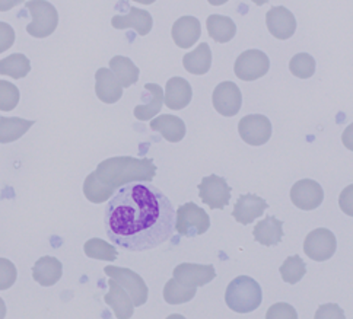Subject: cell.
Instances as JSON below:
<instances>
[{
	"mask_svg": "<svg viewBox=\"0 0 353 319\" xmlns=\"http://www.w3.org/2000/svg\"><path fill=\"white\" fill-rule=\"evenodd\" d=\"M32 18L27 25V32L34 38H46L52 35L59 25L57 9L47 0H31L25 5Z\"/></svg>",
	"mask_w": 353,
	"mask_h": 319,
	"instance_id": "cell-4",
	"label": "cell"
},
{
	"mask_svg": "<svg viewBox=\"0 0 353 319\" xmlns=\"http://www.w3.org/2000/svg\"><path fill=\"white\" fill-rule=\"evenodd\" d=\"M206 27L209 37L219 44L230 43L236 34L235 22L223 15H210L206 21Z\"/></svg>",
	"mask_w": 353,
	"mask_h": 319,
	"instance_id": "cell-26",
	"label": "cell"
},
{
	"mask_svg": "<svg viewBox=\"0 0 353 319\" xmlns=\"http://www.w3.org/2000/svg\"><path fill=\"white\" fill-rule=\"evenodd\" d=\"M212 102L215 110L223 117H234L241 110L243 95L234 82L219 83L212 95Z\"/></svg>",
	"mask_w": 353,
	"mask_h": 319,
	"instance_id": "cell-11",
	"label": "cell"
},
{
	"mask_svg": "<svg viewBox=\"0 0 353 319\" xmlns=\"http://www.w3.org/2000/svg\"><path fill=\"white\" fill-rule=\"evenodd\" d=\"M97 178L105 187L117 189L132 183H150L157 175V165L152 159L132 156L110 158L101 162L95 171Z\"/></svg>",
	"mask_w": 353,
	"mask_h": 319,
	"instance_id": "cell-2",
	"label": "cell"
},
{
	"mask_svg": "<svg viewBox=\"0 0 353 319\" xmlns=\"http://www.w3.org/2000/svg\"><path fill=\"white\" fill-rule=\"evenodd\" d=\"M197 287H188L176 282L175 278H171L163 287V299L168 305H181L190 302L196 296Z\"/></svg>",
	"mask_w": 353,
	"mask_h": 319,
	"instance_id": "cell-30",
	"label": "cell"
},
{
	"mask_svg": "<svg viewBox=\"0 0 353 319\" xmlns=\"http://www.w3.org/2000/svg\"><path fill=\"white\" fill-rule=\"evenodd\" d=\"M15 43V31L6 22H0V54Z\"/></svg>",
	"mask_w": 353,
	"mask_h": 319,
	"instance_id": "cell-38",
	"label": "cell"
},
{
	"mask_svg": "<svg viewBox=\"0 0 353 319\" xmlns=\"http://www.w3.org/2000/svg\"><path fill=\"white\" fill-rule=\"evenodd\" d=\"M18 277V271L15 264L6 260L0 258V290H8L15 285Z\"/></svg>",
	"mask_w": 353,
	"mask_h": 319,
	"instance_id": "cell-36",
	"label": "cell"
},
{
	"mask_svg": "<svg viewBox=\"0 0 353 319\" xmlns=\"http://www.w3.org/2000/svg\"><path fill=\"white\" fill-rule=\"evenodd\" d=\"M339 206L342 209V212L350 218H353V184L347 185L343 188L342 193H340L339 197Z\"/></svg>",
	"mask_w": 353,
	"mask_h": 319,
	"instance_id": "cell-39",
	"label": "cell"
},
{
	"mask_svg": "<svg viewBox=\"0 0 353 319\" xmlns=\"http://www.w3.org/2000/svg\"><path fill=\"white\" fill-rule=\"evenodd\" d=\"M19 89L6 81H0V111H12L19 104Z\"/></svg>",
	"mask_w": 353,
	"mask_h": 319,
	"instance_id": "cell-35",
	"label": "cell"
},
{
	"mask_svg": "<svg viewBox=\"0 0 353 319\" xmlns=\"http://www.w3.org/2000/svg\"><path fill=\"white\" fill-rule=\"evenodd\" d=\"M111 25L116 30H134L139 35H148L154 27V19L148 10L130 8L128 15H116L111 19Z\"/></svg>",
	"mask_w": 353,
	"mask_h": 319,
	"instance_id": "cell-18",
	"label": "cell"
},
{
	"mask_svg": "<svg viewBox=\"0 0 353 319\" xmlns=\"http://www.w3.org/2000/svg\"><path fill=\"white\" fill-rule=\"evenodd\" d=\"M31 72V63L27 56L21 53L10 54L0 60V74L10 76L14 79H23Z\"/></svg>",
	"mask_w": 353,
	"mask_h": 319,
	"instance_id": "cell-29",
	"label": "cell"
},
{
	"mask_svg": "<svg viewBox=\"0 0 353 319\" xmlns=\"http://www.w3.org/2000/svg\"><path fill=\"white\" fill-rule=\"evenodd\" d=\"M110 291L104 296L105 303L114 311L116 318L119 319H129L133 316L134 312V303L130 295L125 291L116 280H108Z\"/></svg>",
	"mask_w": 353,
	"mask_h": 319,
	"instance_id": "cell-20",
	"label": "cell"
},
{
	"mask_svg": "<svg viewBox=\"0 0 353 319\" xmlns=\"http://www.w3.org/2000/svg\"><path fill=\"white\" fill-rule=\"evenodd\" d=\"M193 98V89L192 85L188 83L184 78H171L167 82L165 92H163V102L170 110L180 111L185 108L192 102Z\"/></svg>",
	"mask_w": 353,
	"mask_h": 319,
	"instance_id": "cell-17",
	"label": "cell"
},
{
	"mask_svg": "<svg viewBox=\"0 0 353 319\" xmlns=\"http://www.w3.org/2000/svg\"><path fill=\"white\" fill-rule=\"evenodd\" d=\"M289 70L299 79H310L315 73V60L308 53H299L289 63Z\"/></svg>",
	"mask_w": 353,
	"mask_h": 319,
	"instance_id": "cell-34",
	"label": "cell"
},
{
	"mask_svg": "<svg viewBox=\"0 0 353 319\" xmlns=\"http://www.w3.org/2000/svg\"><path fill=\"white\" fill-rule=\"evenodd\" d=\"M63 276V265L54 257H43L32 267V277L44 287L54 286Z\"/></svg>",
	"mask_w": 353,
	"mask_h": 319,
	"instance_id": "cell-24",
	"label": "cell"
},
{
	"mask_svg": "<svg viewBox=\"0 0 353 319\" xmlns=\"http://www.w3.org/2000/svg\"><path fill=\"white\" fill-rule=\"evenodd\" d=\"M95 94L105 104H114L123 96V85L111 69L101 68L95 73Z\"/></svg>",
	"mask_w": 353,
	"mask_h": 319,
	"instance_id": "cell-16",
	"label": "cell"
},
{
	"mask_svg": "<svg viewBox=\"0 0 353 319\" xmlns=\"http://www.w3.org/2000/svg\"><path fill=\"white\" fill-rule=\"evenodd\" d=\"M269 209L268 201L256 194H243L239 196L234 206L232 216L234 219L241 225H250L256 219L261 218V214Z\"/></svg>",
	"mask_w": 353,
	"mask_h": 319,
	"instance_id": "cell-15",
	"label": "cell"
},
{
	"mask_svg": "<svg viewBox=\"0 0 353 319\" xmlns=\"http://www.w3.org/2000/svg\"><path fill=\"white\" fill-rule=\"evenodd\" d=\"M253 235L256 242L263 247H276L281 244L283 238V223L277 220L274 216H266L256 225Z\"/></svg>",
	"mask_w": 353,
	"mask_h": 319,
	"instance_id": "cell-23",
	"label": "cell"
},
{
	"mask_svg": "<svg viewBox=\"0 0 353 319\" xmlns=\"http://www.w3.org/2000/svg\"><path fill=\"white\" fill-rule=\"evenodd\" d=\"M315 318H317V319H324V318L345 319V312H343V309H340L337 305L329 303V305L321 306V308L317 312H315Z\"/></svg>",
	"mask_w": 353,
	"mask_h": 319,
	"instance_id": "cell-40",
	"label": "cell"
},
{
	"mask_svg": "<svg viewBox=\"0 0 353 319\" xmlns=\"http://www.w3.org/2000/svg\"><path fill=\"white\" fill-rule=\"evenodd\" d=\"M133 2L142 3V5H152V3H155V2H157V0H133Z\"/></svg>",
	"mask_w": 353,
	"mask_h": 319,
	"instance_id": "cell-45",
	"label": "cell"
},
{
	"mask_svg": "<svg viewBox=\"0 0 353 319\" xmlns=\"http://www.w3.org/2000/svg\"><path fill=\"white\" fill-rule=\"evenodd\" d=\"M238 133L247 145L263 146L272 137V123L261 114H250L239 121Z\"/></svg>",
	"mask_w": 353,
	"mask_h": 319,
	"instance_id": "cell-10",
	"label": "cell"
},
{
	"mask_svg": "<svg viewBox=\"0 0 353 319\" xmlns=\"http://www.w3.org/2000/svg\"><path fill=\"white\" fill-rule=\"evenodd\" d=\"M114 193H116L114 189L105 187L98 180L95 172H91L86 176V180L83 183V194L91 203H95V204L104 203V201L110 200L111 196Z\"/></svg>",
	"mask_w": 353,
	"mask_h": 319,
	"instance_id": "cell-31",
	"label": "cell"
},
{
	"mask_svg": "<svg viewBox=\"0 0 353 319\" xmlns=\"http://www.w3.org/2000/svg\"><path fill=\"white\" fill-rule=\"evenodd\" d=\"M251 2H254L257 6H261V5H266L269 0H251Z\"/></svg>",
	"mask_w": 353,
	"mask_h": 319,
	"instance_id": "cell-46",
	"label": "cell"
},
{
	"mask_svg": "<svg viewBox=\"0 0 353 319\" xmlns=\"http://www.w3.org/2000/svg\"><path fill=\"white\" fill-rule=\"evenodd\" d=\"M208 2L212 6H221V5H225L226 2H230V0H208Z\"/></svg>",
	"mask_w": 353,
	"mask_h": 319,
	"instance_id": "cell-44",
	"label": "cell"
},
{
	"mask_svg": "<svg viewBox=\"0 0 353 319\" xmlns=\"http://www.w3.org/2000/svg\"><path fill=\"white\" fill-rule=\"evenodd\" d=\"M23 0H0V12H8L21 5Z\"/></svg>",
	"mask_w": 353,
	"mask_h": 319,
	"instance_id": "cell-42",
	"label": "cell"
},
{
	"mask_svg": "<svg viewBox=\"0 0 353 319\" xmlns=\"http://www.w3.org/2000/svg\"><path fill=\"white\" fill-rule=\"evenodd\" d=\"M110 69L123 88H130L139 81V69L129 57L114 56L110 60Z\"/></svg>",
	"mask_w": 353,
	"mask_h": 319,
	"instance_id": "cell-28",
	"label": "cell"
},
{
	"mask_svg": "<svg viewBox=\"0 0 353 319\" xmlns=\"http://www.w3.org/2000/svg\"><path fill=\"white\" fill-rule=\"evenodd\" d=\"M171 35L174 43L180 48H190L201 35L200 21L194 17H181L174 22Z\"/></svg>",
	"mask_w": 353,
	"mask_h": 319,
	"instance_id": "cell-19",
	"label": "cell"
},
{
	"mask_svg": "<svg viewBox=\"0 0 353 319\" xmlns=\"http://www.w3.org/2000/svg\"><path fill=\"white\" fill-rule=\"evenodd\" d=\"M216 277L215 267L212 264L201 265V264H190L183 263L175 267L174 278L176 282L188 286V287H201L210 283Z\"/></svg>",
	"mask_w": 353,
	"mask_h": 319,
	"instance_id": "cell-13",
	"label": "cell"
},
{
	"mask_svg": "<svg viewBox=\"0 0 353 319\" xmlns=\"http://www.w3.org/2000/svg\"><path fill=\"white\" fill-rule=\"evenodd\" d=\"M263 300V291L254 278L239 276L226 287L225 302L236 313H250L259 309Z\"/></svg>",
	"mask_w": 353,
	"mask_h": 319,
	"instance_id": "cell-3",
	"label": "cell"
},
{
	"mask_svg": "<svg viewBox=\"0 0 353 319\" xmlns=\"http://www.w3.org/2000/svg\"><path fill=\"white\" fill-rule=\"evenodd\" d=\"M150 129L161 133V136L171 143H179L185 136V124L180 117L162 114L150 121Z\"/></svg>",
	"mask_w": 353,
	"mask_h": 319,
	"instance_id": "cell-22",
	"label": "cell"
},
{
	"mask_svg": "<svg viewBox=\"0 0 353 319\" xmlns=\"http://www.w3.org/2000/svg\"><path fill=\"white\" fill-rule=\"evenodd\" d=\"M34 121L25 120L19 117H0V143H12L17 142L25 133H27Z\"/></svg>",
	"mask_w": 353,
	"mask_h": 319,
	"instance_id": "cell-27",
	"label": "cell"
},
{
	"mask_svg": "<svg viewBox=\"0 0 353 319\" xmlns=\"http://www.w3.org/2000/svg\"><path fill=\"white\" fill-rule=\"evenodd\" d=\"M279 271L283 282L289 285H296L307 274V265L302 261L299 255H292V257H288L285 260V263L281 265Z\"/></svg>",
	"mask_w": 353,
	"mask_h": 319,
	"instance_id": "cell-33",
	"label": "cell"
},
{
	"mask_svg": "<svg viewBox=\"0 0 353 319\" xmlns=\"http://www.w3.org/2000/svg\"><path fill=\"white\" fill-rule=\"evenodd\" d=\"M266 318L268 319H296L298 313L291 305L276 303L272 306V308H269Z\"/></svg>",
	"mask_w": 353,
	"mask_h": 319,
	"instance_id": "cell-37",
	"label": "cell"
},
{
	"mask_svg": "<svg viewBox=\"0 0 353 319\" xmlns=\"http://www.w3.org/2000/svg\"><path fill=\"white\" fill-rule=\"evenodd\" d=\"M337 248V240L332 231L325 227L315 229L310 232L304 240V252L308 255V258L324 263L330 260Z\"/></svg>",
	"mask_w": 353,
	"mask_h": 319,
	"instance_id": "cell-9",
	"label": "cell"
},
{
	"mask_svg": "<svg viewBox=\"0 0 353 319\" xmlns=\"http://www.w3.org/2000/svg\"><path fill=\"white\" fill-rule=\"evenodd\" d=\"M342 142L346 149L353 152V123L346 127V130L342 134Z\"/></svg>",
	"mask_w": 353,
	"mask_h": 319,
	"instance_id": "cell-41",
	"label": "cell"
},
{
	"mask_svg": "<svg viewBox=\"0 0 353 319\" xmlns=\"http://www.w3.org/2000/svg\"><path fill=\"white\" fill-rule=\"evenodd\" d=\"M291 200L301 210H315L324 200L323 187L314 180H301L291 188Z\"/></svg>",
	"mask_w": 353,
	"mask_h": 319,
	"instance_id": "cell-12",
	"label": "cell"
},
{
	"mask_svg": "<svg viewBox=\"0 0 353 319\" xmlns=\"http://www.w3.org/2000/svg\"><path fill=\"white\" fill-rule=\"evenodd\" d=\"M175 218V231L183 236L193 238L203 235L210 227L209 214L196 203H185L179 207Z\"/></svg>",
	"mask_w": 353,
	"mask_h": 319,
	"instance_id": "cell-5",
	"label": "cell"
},
{
	"mask_svg": "<svg viewBox=\"0 0 353 319\" xmlns=\"http://www.w3.org/2000/svg\"><path fill=\"white\" fill-rule=\"evenodd\" d=\"M176 212L170 198L148 183L120 187L111 196L104 223L112 244L132 252L155 249L171 239Z\"/></svg>",
	"mask_w": 353,
	"mask_h": 319,
	"instance_id": "cell-1",
	"label": "cell"
},
{
	"mask_svg": "<svg viewBox=\"0 0 353 319\" xmlns=\"http://www.w3.org/2000/svg\"><path fill=\"white\" fill-rule=\"evenodd\" d=\"M83 251L86 254V257L94 258V260H104V261H114L117 258V248L107 244L103 239H90L85 242Z\"/></svg>",
	"mask_w": 353,
	"mask_h": 319,
	"instance_id": "cell-32",
	"label": "cell"
},
{
	"mask_svg": "<svg viewBox=\"0 0 353 319\" xmlns=\"http://www.w3.org/2000/svg\"><path fill=\"white\" fill-rule=\"evenodd\" d=\"M269 32L277 40H289L296 31V19L294 14L285 6H274L266 15Z\"/></svg>",
	"mask_w": 353,
	"mask_h": 319,
	"instance_id": "cell-14",
	"label": "cell"
},
{
	"mask_svg": "<svg viewBox=\"0 0 353 319\" xmlns=\"http://www.w3.org/2000/svg\"><path fill=\"white\" fill-rule=\"evenodd\" d=\"M6 316V305L3 302V299L0 298V319H3Z\"/></svg>",
	"mask_w": 353,
	"mask_h": 319,
	"instance_id": "cell-43",
	"label": "cell"
},
{
	"mask_svg": "<svg viewBox=\"0 0 353 319\" xmlns=\"http://www.w3.org/2000/svg\"><path fill=\"white\" fill-rule=\"evenodd\" d=\"M142 99L146 102L134 108V117L141 121H148L154 119L162 108L163 89L157 83H146Z\"/></svg>",
	"mask_w": 353,
	"mask_h": 319,
	"instance_id": "cell-21",
	"label": "cell"
},
{
	"mask_svg": "<svg viewBox=\"0 0 353 319\" xmlns=\"http://www.w3.org/2000/svg\"><path fill=\"white\" fill-rule=\"evenodd\" d=\"M184 69L192 74H206L212 66V51L208 43H201L192 53L183 57Z\"/></svg>",
	"mask_w": 353,
	"mask_h": 319,
	"instance_id": "cell-25",
	"label": "cell"
},
{
	"mask_svg": "<svg viewBox=\"0 0 353 319\" xmlns=\"http://www.w3.org/2000/svg\"><path fill=\"white\" fill-rule=\"evenodd\" d=\"M104 271L110 278L116 280V282L129 293L134 306H142L146 303L149 290L146 283L143 282V278L137 273L114 265H107Z\"/></svg>",
	"mask_w": 353,
	"mask_h": 319,
	"instance_id": "cell-7",
	"label": "cell"
},
{
	"mask_svg": "<svg viewBox=\"0 0 353 319\" xmlns=\"http://www.w3.org/2000/svg\"><path fill=\"white\" fill-rule=\"evenodd\" d=\"M270 69V60L261 50H247L235 60L234 72L238 79L253 82L263 78Z\"/></svg>",
	"mask_w": 353,
	"mask_h": 319,
	"instance_id": "cell-6",
	"label": "cell"
},
{
	"mask_svg": "<svg viewBox=\"0 0 353 319\" xmlns=\"http://www.w3.org/2000/svg\"><path fill=\"white\" fill-rule=\"evenodd\" d=\"M199 197L210 209H225L231 200V187L225 178L218 175L205 176L199 184Z\"/></svg>",
	"mask_w": 353,
	"mask_h": 319,
	"instance_id": "cell-8",
	"label": "cell"
}]
</instances>
